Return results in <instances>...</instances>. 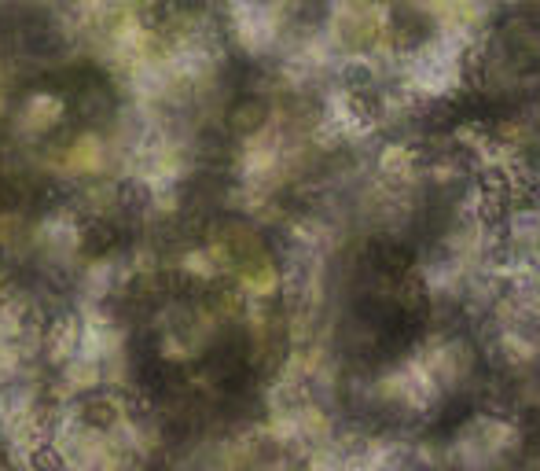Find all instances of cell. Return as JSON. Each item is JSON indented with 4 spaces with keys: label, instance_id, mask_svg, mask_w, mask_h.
<instances>
[{
    "label": "cell",
    "instance_id": "2",
    "mask_svg": "<svg viewBox=\"0 0 540 471\" xmlns=\"http://www.w3.org/2000/svg\"><path fill=\"white\" fill-rule=\"evenodd\" d=\"M467 416H471V405H467V402H449L445 409H441L438 424H434V427H438L441 435H452V431H456V427H460Z\"/></svg>",
    "mask_w": 540,
    "mask_h": 471
},
{
    "label": "cell",
    "instance_id": "1",
    "mask_svg": "<svg viewBox=\"0 0 540 471\" xmlns=\"http://www.w3.org/2000/svg\"><path fill=\"white\" fill-rule=\"evenodd\" d=\"M372 262L379 273H405L408 262H412V251H408L405 243H394V240H383V243H375L372 247Z\"/></svg>",
    "mask_w": 540,
    "mask_h": 471
}]
</instances>
